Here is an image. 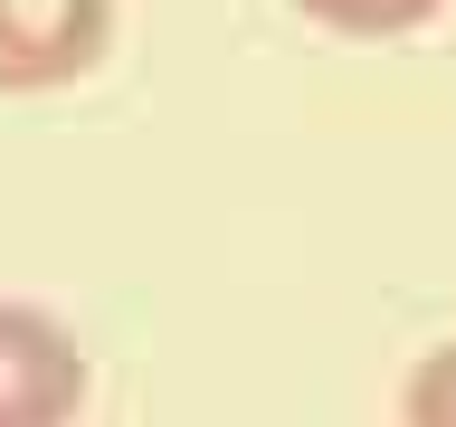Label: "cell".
<instances>
[{
	"instance_id": "obj_4",
	"label": "cell",
	"mask_w": 456,
	"mask_h": 427,
	"mask_svg": "<svg viewBox=\"0 0 456 427\" xmlns=\"http://www.w3.org/2000/svg\"><path fill=\"white\" fill-rule=\"evenodd\" d=\"M399 427H456V342H437V351L409 370V390H399Z\"/></svg>"
},
{
	"instance_id": "obj_2",
	"label": "cell",
	"mask_w": 456,
	"mask_h": 427,
	"mask_svg": "<svg viewBox=\"0 0 456 427\" xmlns=\"http://www.w3.org/2000/svg\"><path fill=\"white\" fill-rule=\"evenodd\" d=\"M86 418V351L38 304H0V427H77Z\"/></svg>"
},
{
	"instance_id": "obj_3",
	"label": "cell",
	"mask_w": 456,
	"mask_h": 427,
	"mask_svg": "<svg viewBox=\"0 0 456 427\" xmlns=\"http://www.w3.org/2000/svg\"><path fill=\"white\" fill-rule=\"evenodd\" d=\"M314 28H333V38H409V28H428L447 0H295Z\"/></svg>"
},
{
	"instance_id": "obj_1",
	"label": "cell",
	"mask_w": 456,
	"mask_h": 427,
	"mask_svg": "<svg viewBox=\"0 0 456 427\" xmlns=\"http://www.w3.org/2000/svg\"><path fill=\"white\" fill-rule=\"evenodd\" d=\"M114 0H0V95H48L105 67Z\"/></svg>"
}]
</instances>
